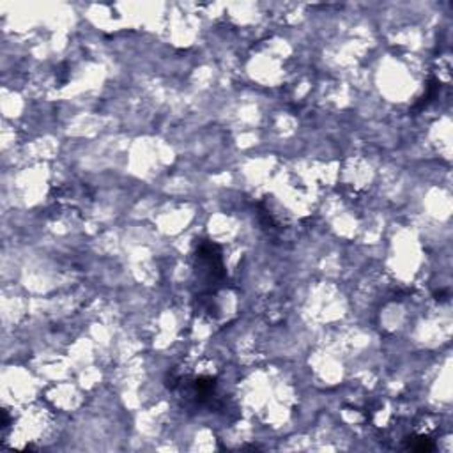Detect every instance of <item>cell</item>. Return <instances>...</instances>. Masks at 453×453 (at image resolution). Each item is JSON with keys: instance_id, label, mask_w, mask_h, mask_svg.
Segmentation results:
<instances>
[{"instance_id": "7a4b0ae2", "label": "cell", "mask_w": 453, "mask_h": 453, "mask_svg": "<svg viewBox=\"0 0 453 453\" xmlns=\"http://www.w3.org/2000/svg\"><path fill=\"white\" fill-rule=\"evenodd\" d=\"M418 443H409L411 450H416V452H430L434 450V445L427 438H418Z\"/></svg>"}, {"instance_id": "6da1fadb", "label": "cell", "mask_w": 453, "mask_h": 453, "mask_svg": "<svg viewBox=\"0 0 453 453\" xmlns=\"http://www.w3.org/2000/svg\"><path fill=\"white\" fill-rule=\"evenodd\" d=\"M195 271L197 278L200 280V285L207 290H213V287L220 285V282L225 276L222 264V254H220L218 245L211 241H202L199 245L195 257Z\"/></svg>"}]
</instances>
